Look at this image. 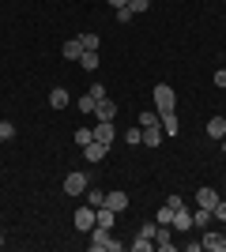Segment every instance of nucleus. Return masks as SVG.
Instances as JSON below:
<instances>
[{
  "mask_svg": "<svg viewBox=\"0 0 226 252\" xmlns=\"http://www.w3.org/2000/svg\"><path fill=\"white\" fill-rule=\"evenodd\" d=\"M87 245H91V252H121V241H113V230H106V226H95Z\"/></svg>",
  "mask_w": 226,
  "mask_h": 252,
  "instance_id": "obj_1",
  "label": "nucleus"
},
{
  "mask_svg": "<svg viewBox=\"0 0 226 252\" xmlns=\"http://www.w3.org/2000/svg\"><path fill=\"white\" fill-rule=\"evenodd\" d=\"M151 98H155V109L159 113H170V109H177V94H173L170 83H159L155 91H151Z\"/></svg>",
  "mask_w": 226,
  "mask_h": 252,
  "instance_id": "obj_2",
  "label": "nucleus"
},
{
  "mask_svg": "<svg viewBox=\"0 0 226 252\" xmlns=\"http://www.w3.org/2000/svg\"><path fill=\"white\" fill-rule=\"evenodd\" d=\"M87 189H91V173H83V169H72L65 177V196H83Z\"/></svg>",
  "mask_w": 226,
  "mask_h": 252,
  "instance_id": "obj_3",
  "label": "nucleus"
},
{
  "mask_svg": "<svg viewBox=\"0 0 226 252\" xmlns=\"http://www.w3.org/2000/svg\"><path fill=\"white\" fill-rule=\"evenodd\" d=\"M72 222H75V230H79V233H91V230H95V207H79L72 215Z\"/></svg>",
  "mask_w": 226,
  "mask_h": 252,
  "instance_id": "obj_4",
  "label": "nucleus"
},
{
  "mask_svg": "<svg viewBox=\"0 0 226 252\" xmlns=\"http://www.w3.org/2000/svg\"><path fill=\"white\" fill-rule=\"evenodd\" d=\"M106 151H109V143H102V139H91V143L83 147V158H87V162H102V158H106Z\"/></svg>",
  "mask_w": 226,
  "mask_h": 252,
  "instance_id": "obj_5",
  "label": "nucleus"
},
{
  "mask_svg": "<svg viewBox=\"0 0 226 252\" xmlns=\"http://www.w3.org/2000/svg\"><path fill=\"white\" fill-rule=\"evenodd\" d=\"M106 207L109 211H129V192H121V189H113V192H106Z\"/></svg>",
  "mask_w": 226,
  "mask_h": 252,
  "instance_id": "obj_6",
  "label": "nucleus"
},
{
  "mask_svg": "<svg viewBox=\"0 0 226 252\" xmlns=\"http://www.w3.org/2000/svg\"><path fill=\"white\" fill-rule=\"evenodd\" d=\"M159 125H162V132L173 139L177 132H181V125H177V109H170V113H159Z\"/></svg>",
  "mask_w": 226,
  "mask_h": 252,
  "instance_id": "obj_7",
  "label": "nucleus"
},
{
  "mask_svg": "<svg viewBox=\"0 0 226 252\" xmlns=\"http://www.w3.org/2000/svg\"><path fill=\"white\" fill-rule=\"evenodd\" d=\"M155 249L173 252V230H170V226H159V230H155Z\"/></svg>",
  "mask_w": 226,
  "mask_h": 252,
  "instance_id": "obj_8",
  "label": "nucleus"
},
{
  "mask_svg": "<svg viewBox=\"0 0 226 252\" xmlns=\"http://www.w3.org/2000/svg\"><path fill=\"white\" fill-rule=\"evenodd\" d=\"M170 226H173L177 233H189V230H193V215H189L185 207H177V211H173V222H170Z\"/></svg>",
  "mask_w": 226,
  "mask_h": 252,
  "instance_id": "obj_9",
  "label": "nucleus"
},
{
  "mask_svg": "<svg viewBox=\"0 0 226 252\" xmlns=\"http://www.w3.org/2000/svg\"><path fill=\"white\" fill-rule=\"evenodd\" d=\"M113 117H117V102L102 98V102L95 105V121H113Z\"/></svg>",
  "mask_w": 226,
  "mask_h": 252,
  "instance_id": "obj_10",
  "label": "nucleus"
},
{
  "mask_svg": "<svg viewBox=\"0 0 226 252\" xmlns=\"http://www.w3.org/2000/svg\"><path fill=\"white\" fill-rule=\"evenodd\" d=\"M196 203H200V207H207V211H215V203H219V189H200L196 192Z\"/></svg>",
  "mask_w": 226,
  "mask_h": 252,
  "instance_id": "obj_11",
  "label": "nucleus"
},
{
  "mask_svg": "<svg viewBox=\"0 0 226 252\" xmlns=\"http://www.w3.org/2000/svg\"><path fill=\"white\" fill-rule=\"evenodd\" d=\"M162 136H166V132H162V125H147V128H143V143H147V147H159Z\"/></svg>",
  "mask_w": 226,
  "mask_h": 252,
  "instance_id": "obj_12",
  "label": "nucleus"
},
{
  "mask_svg": "<svg viewBox=\"0 0 226 252\" xmlns=\"http://www.w3.org/2000/svg\"><path fill=\"white\" fill-rule=\"evenodd\" d=\"M95 139L113 143V121H95Z\"/></svg>",
  "mask_w": 226,
  "mask_h": 252,
  "instance_id": "obj_13",
  "label": "nucleus"
},
{
  "mask_svg": "<svg viewBox=\"0 0 226 252\" xmlns=\"http://www.w3.org/2000/svg\"><path fill=\"white\" fill-rule=\"evenodd\" d=\"M49 105H53V109H68V105H72V98H68V91H61V87H53V91H49Z\"/></svg>",
  "mask_w": 226,
  "mask_h": 252,
  "instance_id": "obj_14",
  "label": "nucleus"
},
{
  "mask_svg": "<svg viewBox=\"0 0 226 252\" xmlns=\"http://www.w3.org/2000/svg\"><path fill=\"white\" fill-rule=\"evenodd\" d=\"M207 136H211V139L226 136V117H211V121H207Z\"/></svg>",
  "mask_w": 226,
  "mask_h": 252,
  "instance_id": "obj_15",
  "label": "nucleus"
},
{
  "mask_svg": "<svg viewBox=\"0 0 226 252\" xmlns=\"http://www.w3.org/2000/svg\"><path fill=\"white\" fill-rule=\"evenodd\" d=\"M79 64H83L87 72H98V64H102V57H98V49H83V57H79Z\"/></svg>",
  "mask_w": 226,
  "mask_h": 252,
  "instance_id": "obj_16",
  "label": "nucleus"
},
{
  "mask_svg": "<svg viewBox=\"0 0 226 252\" xmlns=\"http://www.w3.org/2000/svg\"><path fill=\"white\" fill-rule=\"evenodd\" d=\"M65 61H79V57H83V45H79V38H72V42H65Z\"/></svg>",
  "mask_w": 226,
  "mask_h": 252,
  "instance_id": "obj_17",
  "label": "nucleus"
},
{
  "mask_svg": "<svg viewBox=\"0 0 226 252\" xmlns=\"http://www.w3.org/2000/svg\"><path fill=\"white\" fill-rule=\"evenodd\" d=\"M211 219H215V211H207V207H200L193 215V226H200V230H207V226H211Z\"/></svg>",
  "mask_w": 226,
  "mask_h": 252,
  "instance_id": "obj_18",
  "label": "nucleus"
},
{
  "mask_svg": "<svg viewBox=\"0 0 226 252\" xmlns=\"http://www.w3.org/2000/svg\"><path fill=\"white\" fill-rule=\"evenodd\" d=\"M204 249H207V252H223V237H219V233H211V230H204Z\"/></svg>",
  "mask_w": 226,
  "mask_h": 252,
  "instance_id": "obj_19",
  "label": "nucleus"
},
{
  "mask_svg": "<svg viewBox=\"0 0 226 252\" xmlns=\"http://www.w3.org/2000/svg\"><path fill=\"white\" fill-rule=\"evenodd\" d=\"M125 143H129V147H140V143H143V128L140 125L129 128V132H125Z\"/></svg>",
  "mask_w": 226,
  "mask_h": 252,
  "instance_id": "obj_20",
  "label": "nucleus"
},
{
  "mask_svg": "<svg viewBox=\"0 0 226 252\" xmlns=\"http://www.w3.org/2000/svg\"><path fill=\"white\" fill-rule=\"evenodd\" d=\"M173 211H177V207H170V203H166V207H159L155 222H159V226H170V222H173Z\"/></svg>",
  "mask_w": 226,
  "mask_h": 252,
  "instance_id": "obj_21",
  "label": "nucleus"
},
{
  "mask_svg": "<svg viewBox=\"0 0 226 252\" xmlns=\"http://www.w3.org/2000/svg\"><path fill=\"white\" fill-rule=\"evenodd\" d=\"M87 203H91V207H102V203H106V192L102 189H87Z\"/></svg>",
  "mask_w": 226,
  "mask_h": 252,
  "instance_id": "obj_22",
  "label": "nucleus"
},
{
  "mask_svg": "<svg viewBox=\"0 0 226 252\" xmlns=\"http://www.w3.org/2000/svg\"><path fill=\"white\" fill-rule=\"evenodd\" d=\"M95 98H91V94H83V98H79V113H83V117H95Z\"/></svg>",
  "mask_w": 226,
  "mask_h": 252,
  "instance_id": "obj_23",
  "label": "nucleus"
},
{
  "mask_svg": "<svg viewBox=\"0 0 226 252\" xmlns=\"http://www.w3.org/2000/svg\"><path fill=\"white\" fill-rule=\"evenodd\" d=\"M91 139H95V128H79V132H75V143H79V147H87V143H91Z\"/></svg>",
  "mask_w": 226,
  "mask_h": 252,
  "instance_id": "obj_24",
  "label": "nucleus"
},
{
  "mask_svg": "<svg viewBox=\"0 0 226 252\" xmlns=\"http://www.w3.org/2000/svg\"><path fill=\"white\" fill-rule=\"evenodd\" d=\"M147 125H159V109H143L140 113V128H147Z\"/></svg>",
  "mask_w": 226,
  "mask_h": 252,
  "instance_id": "obj_25",
  "label": "nucleus"
},
{
  "mask_svg": "<svg viewBox=\"0 0 226 252\" xmlns=\"http://www.w3.org/2000/svg\"><path fill=\"white\" fill-rule=\"evenodd\" d=\"M132 249H136V252H151V249H155V241H151V237H140V233H136Z\"/></svg>",
  "mask_w": 226,
  "mask_h": 252,
  "instance_id": "obj_26",
  "label": "nucleus"
},
{
  "mask_svg": "<svg viewBox=\"0 0 226 252\" xmlns=\"http://www.w3.org/2000/svg\"><path fill=\"white\" fill-rule=\"evenodd\" d=\"M0 139H4V143L15 139V125H11V121H0Z\"/></svg>",
  "mask_w": 226,
  "mask_h": 252,
  "instance_id": "obj_27",
  "label": "nucleus"
},
{
  "mask_svg": "<svg viewBox=\"0 0 226 252\" xmlns=\"http://www.w3.org/2000/svg\"><path fill=\"white\" fill-rule=\"evenodd\" d=\"M87 94L95 98V102H102V98H109V94H106V87H102V83H91V87H87Z\"/></svg>",
  "mask_w": 226,
  "mask_h": 252,
  "instance_id": "obj_28",
  "label": "nucleus"
},
{
  "mask_svg": "<svg viewBox=\"0 0 226 252\" xmlns=\"http://www.w3.org/2000/svg\"><path fill=\"white\" fill-rule=\"evenodd\" d=\"M79 45H83V49H98V34H79Z\"/></svg>",
  "mask_w": 226,
  "mask_h": 252,
  "instance_id": "obj_29",
  "label": "nucleus"
},
{
  "mask_svg": "<svg viewBox=\"0 0 226 252\" xmlns=\"http://www.w3.org/2000/svg\"><path fill=\"white\" fill-rule=\"evenodd\" d=\"M129 8H132V15H143L151 8V0H129Z\"/></svg>",
  "mask_w": 226,
  "mask_h": 252,
  "instance_id": "obj_30",
  "label": "nucleus"
},
{
  "mask_svg": "<svg viewBox=\"0 0 226 252\" xmlns=\"http://www.w3.org/2000/svg\"><path fill=\"white\" fill-rule=\"evenodd\" d=\"M155 230H159V222H143V226H140V237H151V241H155Z\"/></svg>",
  "mask_w": 226,
  "mask_h": 252,
  "instance_id": "obj_31",
  "label": "nucleus"
},
{
  "mask_svg": "<svg viewBox=\"0 0 226 252\" xmlns=\"http://www.w3.org/2000/svg\"><path fill=\"white\" fill-rule=\"evenodd\" d=\"M132 19H136V15H132V8H117V23H125V27H129Z\"/></svg>",
  "mask_w": 226,
  "mask_h": 252,
  "instance_id": "obj_32",
  "label": "nucleus"
},
{
  "mask_svg": "<svg viewBox=\"0 0 226 252\" xmlns=\"http://www.w3.org/2000/svg\"><path fill=\"white\" fill-rule=\"evenodd\" d=\"M215 219H219V222H226V200H219V203H215Z\"/></svg>",
  "mask_w": 226,
  "mask_h": 252,
  "instance_id": "obj_33",
  "label": "nucleus"
},
{
  "mask_svg": "<svg viewBox=\"0 0 226 252\" xmlns=\"http://www.w3.org/2000/svg\"><path fill=\"white\" fill-rule=\"evenodd\" d=\"M215 87H223V91H226V68H223V72H215Z\"/></svg>",
  "mask_w": 226,
  "mask_h": 252,
  "instance_id": "obj_34",
  "label": "nucleus"
},
{
  "mask_svg": "<svg viewBox=\"0 0 226 252\" xmlns=\"http://www.w3.org/2000/svg\"><path fill=\"white\" fill-rule=\"evenodd\" d=\"M109 8L117 11V8H129V0H109Z\"/></svg>",
  "mask_w": 226,
  "mask_h": 252,
  "instance_id": "obj_35",
  "label": "nucleus"
},
{
  "mask_svg": "<svg viewBox=\"0 0 226 252\" xmlns=\"http://www.w3.org/2000/svg\"><path fill=\"white\" fill-rule=\"evenodd\" d=\"M219 151H223V155H226V136H223V139H219Z\"/></svg>",
  "mask_w": 226,
  "mask_h": 252,
  "instance_id": "obj_36",
  "label": "nucleus"
},
{
  "mask_svg": "<svg viewBox=\"0 0 226 252\" xmlns=\"http://www.w3.org/2000/svg\"><path fill=\"white\" fill-rule=\"evenodd\" d=\"M0 249H4V233H0Z\"/></svg>",
  "mask_w": 226,
  "mask_h": 252,
  "instance_id": "obj_37",
  "label": "nucleus"
},
{
  "mask_svg": "<svg viewBox=\"0 0 226 252\" xmlns=\"http://www.w3.org/2000/svg\"><path fill=\"white\" fill-rule=\"evenodd\" d=\"M223 252H226V237H223Z\"/></svg>",
  "mask_w": 226,
  "mask_h": 252,
  "instance_id": "obj_38",
  "label": "nucleus"
},
{
  "mask_svg": "<svg viewBox=\"0 0 226 252\" xmlns=\"http://www.w3.org/2000/svg\"><path fill=\"white\" fill-rule=\"evenodd\" d=\"M223 192H226V177H223Z\"/></svg>",
  "mask_w": 226,
  "mask_h": 252,
  "instance_id": "obj_39",
  "label": "nucleus"
},
{
  "mask_svg": "<svg viewBox=\"0 0 226 252\" xmlns=\"http://www.w3.org/2000/svg\"><path fill=\"white\" fill-rule=\"evenodd\" d=\"M0 147H4V139H0Z\"/></svg>",
  "mask_w": 226,
  "mask_h": 252,
  "instance_id": "obj_40",
  "label": "nucleus"
}]
</instances>
